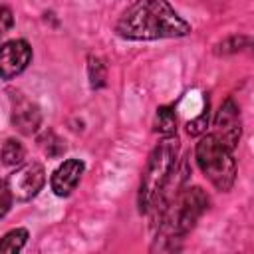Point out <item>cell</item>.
<instances>
[{
  "label": "cell",
  "instance_id": "obj_1",
  "mask_svg": "<svg viewBox=\"0 0 254 254\" xmlns=\"http://www.w3.org/2000/svg\"><path fill=\"white\" fill-rule=\"evenodd\" d=\"M115 30L127 40H161L187 36L190 26L167 0H137L123 12Z\"/></svg>",
  "mask_w": 254,
  "mask_h": 254
},
{
  "label": "cell",
  "instance_id": "obj_2",
  "mask_svg": "<svg viewBox=\"0 0 254 254\" xmlns=\"http://www.w3.org/2000/svg\"><path fill=\"white\" fill-rule=\"evenodd\" d=\"M177 155H179V139L175 135L165 137L149 155V161L141 179V189H139L141 210H149L157 206V200L165 185L171 181L173 169L177 165Z\"/></svg>",
  "mask_w": 254,
  "mask_h": 254
},
{
  "label": "cell",
  "instance_id": "obj_3",
  "mask_svg": "<svg viewBox=\"0 0 254 254\" xmlns=\"http://www.w3.org/2000/svg\"><path fill=\"white\" fill-rule=\"evenodd\" d=\"M196 163L218 190H230L236 179V163L232 151L214 133L196 143Z\"/></svg>",
  "mask_w": 254,
  "mask_h": 254
},
{
  "label": "cell",
  "instance_id": "obj_4",
  "mask_svg": "<svg viewBox=\"0 0 254 254\" xmlns=\"http://www.w3.org/2000/svg\"><path fill=\"white\" fill-rule=\"evenodd\" d=\"M208 196L200 187L185 189L175 198H169L167 206H163V230L169 236H183L187 234L198 216L206 210Z\"/></svg>",
  "mask_w": 254,
  "mask_h": 254
},
{
  "label": "cell",
  "instance_id": "obj_5",
  "mask_svg": "<svg viewBox=\"0 0 254 254\" xmlns=\"http://www.w3.org/2000/svg\"><path fill=\"white\" fill-rule=\"evenodd\" d=\"M46 183V171L40 163H26L8 177V189L14 198L30 200L36 196Z\"/></svg>",
  "mask_w": 254,
  "mask_h": 254
},
{
  "label": "cell",
  "instance_id": "obj_6",
  "mask_svg": "<svg viewBox=\"0 0 254 254\" xmlns=\"http://www.w3.org/2000/svg\"><path fill=\"white\" fill-rule=\"evenodd\" d=\"M32 60V48L26 40H10L0 46V77L12 79L26 69Z\"/></svg>",
  "mask_w": 254,
  "mask_h": 254
},
{
  "label": "cell",
  "instance_id": "obj_7",
  "mask_svg": "<svg viewBox=\"0 0 254 254\" xmlns=\"http://www.w3.org/2000/svg\"><path fill=\"white\" fill-rule=\"evenodd\" d=\"M214 127H216V137L230 149L234 151L238 139H240V115H238V107L234 105L232 99H226L220 109H218V115H216V121H214Z\"/></svg>",
  "mask_w": 254,
  "mask_h": 254
},
{
  "label": "cell",
  "instance_id": "obj_8",
  "mask_svg": "<svg viewBox=\"0 0 254 254\" xmlns=\"http://www.w3.org/2000/svg\"><path fill=\"white\" fill-rule=\"evenodd\" d=\"M83 163L79 159H67L64 161L56 173L52 175V190L58 196H67L79 183L81 175H83Z\"/></svg>",
  "mask_w": 254,
  "mask_h": 254
},
{
  "label": "cell",
  "instance_id": "obj_9",
  "mask_svg": "<svg viewBox=\"0 0 254 254\" xmlns=\"http://www.w3.org/2000/svg\"><path fill=\"white\" fill-rule=\"evenodd\" d=\"M40 119H42V115H40L38 107L34 103H30V101H20L12 111V123L24 135L34 133L38 129V125H40Z\"/></svg>",
  "mask_w": 254,
  "mask_h": 254
},
{
  "label": "cell",
  "instance_id": "obj_10",
  "mask_svg": "<svg viewBox=\"0 0 254 254\" xmlns=\"http://www.w3.org/2000/svg\"><path fill=\"white\" fill-rule=\"evenodd\" d=\"M26 240H28V232L24 228H14L0 238V252H6V254L20 252L24 248Z\"/></svg>",
  "mask_w": 254,
  "mask_h": 254
},
{
  "label": "cell",
  "instance_id": "obj_11",
  "mask_svg": "<svg viewBox=\"0 0 254 254\" xmlns=\"http://www.w3.org/2000/svg\"><path fill=\"white\" fill-rule=\"evenodd\" d=\"M155 131H159L161 135L169 137V135H175L177 131V117H175V111L173 107H159L157 109V121H155Z\"/></svg>",
  "mask_w": 254,
  "mask_h": 254
},
{
  "label": "cell",
  "instance_id": "obj_12",
  "mask_svg": "<svg viewBox=\"0 0 254 254\" xmlns=\"http://www.w3.org/2000/svg\"><path fill=\"white\" fill-rule=\"evenodd\" d=\"M24 155H26V151H24L22 143L16 141V139H8V141L2 145V149H0V159H2V163L8 165V167L20 165V163L24 161Z\"/></svg>",
  "mask_w": 254,
  "mask_h": 254
},
{
  "label": "cell",
  "instance_id": "obj_13",
  "mask_svg": "<svg viewBox=\"0 0 254 254\" xmlns=\"http://www.w3.org/2000/svg\"><path fill=\"white\" fill-rule=\"evenodd\" d=\"M89 79L93 87H101L105 83V65L101 60L91 58L89 60Z\"/></svg>",
  "mask_w": 254,
  "mask_h": 254
},
{
  "label": "cell",
  "instance_id": "obj_14",
  "mask_svg": "<svg viewBox=\"0 0 254 254\" xmlns=\"http://www.w3.org/2000/svg\"><path fill=\"white\" fill-rule=\"evenodd\" d=\"M206 125H208V107H206V111H204L202 115H198L194 121H189V123H187V131H189V135H198V133H202V131L206 129Z\"/></svg>",
  "mask_w": 254,
  "mask_h": 254
},
{
  "label": "cell",
  "instance_id": "obj_15",
  "mask_svg": "<svg viewBox=\"0 0 254 254\" xmlns=\"http://www.w3.org/2000/svg\"><path fill=\"white\" fill-rule=\"evenodd\" d=\"M12 192H10V189H8V183H4V181H0V218L10 210V206H12Z\"/></svg>",
  "mask_w": 254,
  "mask_h": 254
},
{
  "label": "cell",
  "instance_id": "obj_16",
  "mask_svg": "<svg viewBox=\"0 0 254 254\" xmlns=\"http://www.w3.org/2000/svg\"><path fill=\"white\" fill-rule=\"evenodd\" d=\"M12 22H14V18H12L10 8L0 6V34H4L6 30H10L12 28Z\"/></svg>",
  "mask_w": 254,
  "mask_h": 254
}]
</instances>
